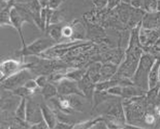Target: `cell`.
<instances>
[{
  "instance_id": "6da1fadb",
  "label": "cell",
  "mask_w": 160,
  "mask_h": 129,
  "mask_svg": "<svg viewBox=\"0 0 160 129\" xmlns=\"http://www.w3.org/2000/svg\"><path fill=\"white\" fill-rule=\"evenodd\" d=\"M141 24L135 27L130 32L128 46L126 48L125 58L118 67L116 75L118 77L132 78L138 67L141 57L144 53V48L139 40V30Z\"/></svg>"
},
{
  "instance_id": "7a4b0ae2",
  "label": "cell",
  "mask_w": 160,
  "mask_h": 129,
  "mask_svg": "<svg viewBox=\"0 0 160 129\" xmlns=\"http://www.w3.org/2000/svg\"><path fill=\"white\" fill-rule=\"evenodd\" d=\"M123 107L128 124L143 127L144 118L148 112L146 94L132 98H123Z\"/></svg>"
},
{
  "instance_id": "3957f363",
  "label": "cell",
  "mask_w": 160,
  "mask_h": 129,
  "mask_svg": "<svg viewBox=\"0 0 160 129\" xmlns=\"http://www.w3.org/2000/svg\"><path fill=\"white\" fill-rule=\"evenodd\" d=\"M156 57L149 51H144L138 67L135 71V73L132 77V81L135 86L140 88L144 92H148L149 89V75L150 71L155 63Z\"/></svg>"
},
{
  "instance_id": "277c9868",
  "label": "cell",
  "mask_w": 160,
  "mask_h": 129,
  "mask_svg": "<svg viewBox=\"0 0 160 129\" xmlns=\"http://www.w3.org/2000/svg\"><path fill=\"white\" fill-rule=\"evenodd\" d=\"M57 44V41L52 40L50 37H41L33 41L32 44L26 46L25 47H22L21 50L18 52V55L20 58L24 57H37L39 55H42L44 52L49 50L50 48L54 47Z\"/></svg>"
},
{
  "instance_id": "5b68a950",
  "label": "cell",
  "mask_w": 160,
  "mask_h": 129,
  "mask_svg": "<svg viewBox=\"0 0 160 129\" xmlns=\"http://www.w3.org/2000/svg\"><path fill=\"white\" fill-rule=\"evenodd\" d=\"M25 68L30 69V64L25 63L22 60H18V59H13V58L4 60L1 63V66H0L1 82H3L10 76L18 73V71L25 69Z\"/></svg>"
},
{
  "instance_id": "8992f818",
  "label": "cell",
  "mask_w": 160,
  "mask_h": 129,
  "mask_svg": "<svg viewBox=\"0 0 160 129\" xmlns=\"http://www.w3.org/2000/svg\"><path fill=\"white\" fill-rule=\"evenodd\" d=\"M32 78H33V74L31 73L30 69L25 68L18 71V73L10 76L3 82H1V88L12 92L13 90L22 87L28 80H30Z\"/></svg>"
},
{
  "instance_id": "52a82bcc",
  "label": "cell",
  "mask_w": 160,
  "mask_h": 129,
  "mask_svg": "<svg viewBox=\"0 0 160 129\" xmlns=\"http://www.w3.org/2000/svg\"><path fill=\"white\" fill-rule=\"evenodd\" d=\"M58 90V94L62 96H69V95H80L83 98L84 94L79 88L78 82L70 80L68 78H63L62 81L56 84Z\"/></svg>"
},
{
  "instance_id": "ba28073f",
  "label": "cell",
  "mask_w": 160,
  "mask_h": 129,
  "mask_svg": "<svg viewBox=\"0 0 160 129\" xmlns=\"http://www.w3.org/2000/svg\"><path fill=\"white\" fill-rule=\"evenodd\" d=\"M42 121L44 120H43L40 104L35 102L30 97H28L26 109V122L30 125H35L41 122Z\"/></svg>"
},
{
  "instance_id": "9c48e42d",
  "label": "cell",
  "mask_w": 160,
  "mask_h": 129,
  "mask_svg": "<svg viewBox=\"0 0 160 129\" xmlns=\"http://www.w3.org/2000/svg\"><path fill=\"white\" fill-rule=\"evenodd\" d=\"M160 39V28L156 30H150L140 27L139 30V40L144 50L154 46Z\"/></svg>"
},
{
  "instance_id": "30bf717a",
  "label": "cell",
  "mask_w": 160,
  "mask_h": 129,
  "mask_svg": "<svg viewBox=\"0 0 160 129\" xmlns=\"http://www.w3.org/2000/svg\"><path fill=\"white\" fill-rule=\"evenodd\" d=\"M11 22H12V27L14 28V29L18 31V33L19 34V37L21 39V42H22V47H25L27 45L25 42L24 36H23L22 27H23V24L27 21L25 20V19L21 16V13L17 10V8L14 6L11 10Z\"/></svg>"
},
{
  "instance_id": "8fae6325",
  "label": "cell",
  "mask_w": 160,
  "mask_h": 129,
  "mask_svg": "<svg viewBox=\"0 0 160 129\" xmlns=\"http://www.w3.org/2000/svg\"><path fill=\"white\" fill-rule=\"evenodd\" d=\"M79 88L82 91V93L84 94V97L88 99L91 103H93V96L95 93L96 84L88 77V75L85 74L79 82Z\"/></svg>"
},
{
  "instance_id": "7c38bea8",
  "label": "cell",
  "mask_w": 160,
  "mask_h": 129,
  "mask_svg": "<svg viewBox=\"0 0 160 129\" xmlns=\"http://www.w3.org/2000/svg\"><path fill=\"white\" fill-rule=\"evenodd\" d=\"M141 27L150 30H156L160 28V11L146 13L141 21Z\"/></svg>"
},
{
  "instance_id": "4fadbf2b",
  "label": "cell",
  "mask_w": 160,
  "mask_h": 129,
  "mask_svg": "<svg viewBox=\"0 0 160 129\" xmlns=\"http://www.w3.org/2000/svg\"><path fill=\"white\" fill-rule=\"evenodd\" d=\"M160 84V57H157L149 75V89H154Z\"/></svg>"
},
{
  "instance_id": "5bb4252c",
  "label": "cell",
  "mask_w": 160,
  "mask_h": 129,
  "mask_svg": "<svg viewBox=\"0 0 160 129\" xmlns=\"http://www.w3.org/2000/svg\"><path fill=\"white\" fill-rule=\"evenodd\" d=\"M40 107H41V111H42L43 120L45 121V122L47 123V125L50 129H53L58 122V117H57L56 112L54 110H52L47 104L43 103V102L40 103Z\"/></svg>"
},
{
  "instance_id": "9a60e30c",
  "label": "cell",
  "mask_w": 160,
  "mask_h": 129,
  "mask_svg": "<svg viewBox=\"0 0 160 129\" xmlns=\"http://www.w3.org/2000/svg\"><path fill=\"white\" fill-rule=\"evenodd\" d=\"M119 66L115 65L110 62L103 63L101 68V81H108L110 80L118 71ZM100 81V82H101Z\"/></svg>"
},
{
  "instance_id": "2e32d148",
  "label": "cell",
  "mask_w": 160,
  "mask_h": 129,
  "mask_svg": "<svg viewBox=\"0 0 160 129\" xmlns=\"http://www.w3.org/2000/svg\"><path fill=\"white\" fill-rule=\"evenodd\" d=\"M133 7L129 4H125V3H121L117 8H116L114 11L116 13V15L118 16L120 21L124 24V26L127 25V23L128 22V19L130 18V15H132Z\"/></svg>"
},
{
  "instance_id": "e0dca14e",
  "label": "cell",
  "mask_w": 160,
  "mask_h": 129,
  "mask_svg": "<svg viewBox=\"0 0 160 129\" xmlns=\"http://www.w3.org/2000/svg\"><path fill=\"white\" fill-rule=\"evenodd\" d=\"M145 13H145L142 9L133 8L132 12V15H130V18L128 19V22L126 25V29L132 30V29H134L135 27L140 25Z\"/></svg>"
},
{
  "instance_id": "ac0fdd59",
  "label": "cell",
  "mask_w": 160,
  "mask_h": 129,
  "mask_svg": "<svg viewBox=\"0 0 160 129\" xmlns=\"http://www.w3.org/2000/svg\"><path fill=\"white\" fill-rule=\"evenodd\" d=\"M73 28V36H72V41H82L84 40L87 34V28L83 25L82 22L79 20H75L71 24Z\"/></svg>"
},
{
  "instance_id": "d6986e66",
  "label": "cell",
  "mask_w": 160,
  "mask_h": 129,
  "mask_svg": "<svg viewBox=\"0 0 160 129\" xmlns=\"http://www.w3.org/2000/svg\"><path fill=\"white\" fill-rule=\"evenodd\" d=\"M101 62H94L91 65H89L86 68V74L88 77L95 83H99L101 81V68H102Z\"/></svg>"
},
{
  "instance_id": "ffe728a7",
  "label": "cell",
  "mask_w": 160,
  "mask_h": 129,
  "mask_svg": "<svg viewBox=\"0 0 160 129\" xmlns=\"http://www.w3.org/2000/svg\"><path fill=\"white\" fill-rule=\"evenodd\" d=\"M147 93L142 91L140 88H138L135 85L128 86V87H123V92H122V98H132L136 96H141L146 94Z\"/></svg>"
},
{
  "instance_id": "44dd1931",
  "label": "cell",
  "mask_w": 160,
  "mask_h": 129,
  "mask_svg": "<svg viewBox=\"0 0 160 129\" xmlns=\"http://www.w3.org/2000/svg\"><path fill=\"white\" fill-rule=\"evenodd\" d=\"M62 27H63V24L62 23H60V24H52L50 25L47 29H46V32L48 33V37H50L52 40H54L55 41L59 42L62 40Z\"/></svg>"
},
{
  "instance_id": "7402d4cb",
  "label": "cell",
  "mask_w": 160,
  "mask_h": 129,
  "mask_svg": "<svg viewBox=\"0 0 160 129\" xmlns=\"http://www.w3.org/2000/svg\"><path fill=\"white\" fill-rule=\"evenodd\" d=\"M104 122V118L103 116H100L88 121H81V122H77L75 124H73V128L72 129H92L97 123L99 122Z\"/></svg>"
},
{
  "instance_id": "603a6c76",
  "label": "cell",
  "mask_w": 160,
  "mask_h": 129,
  "mask_svg": "<svg viewBox=\"0 0 160 129\" xmlns=\"http://www.w3.org/2000/svg\"><path fill=\"white\" fill-rule=\"evenodd\" d=\"M40 94L45 100H50V99L59 95L58 94V90H57L56 85L51 82H48V84L45 86V87L41 89Z\"/></svg>"
},
{
  "instance_id": "cb8c5ba5",
  "label": "cell",
  "mask_w": 160,
  "mask_h": 129,
  "mask_svg": "<svg viewBox=\"0 0 160 129\" xmlns=\"http://www.w3.org/2000/svg\"><path fill=\"white\" fill-rule=\"evenodd\" d=\"M86 74V68H71L67 69L65 73V78L79 82Z\"/></svg>"
},
{
  "instance_id": "d4e9b609",
  "label": "cell",
  "mask_w": 160,
  "mask_h": 129,
  "mask_svg": "<svg viewBox=\"0 0 160 129\" xmlns=\"http://www.w3.org/2000/svg\"><path fill=\"white\" fill-rule=\"evenodd\" d=\"M26 109H27V98H21L19 104L14 110V118L20 121H26Z\"/></svg>"
},
{
  "instance_id": "484cf974",
  "label": "cell",
  "mask_w": 160,
  "mask_h": 129,
  "mask_svg": "<svg viewBox=\"0 0 160 129\" xmlns=\"http://www.w3.org/2000/svg\"><path fill=\"white\" fill-rule=\"evenodd\" d=\"M13 6H14V4L10 5L9 7L1 10V13H0V24H1V27H4V26H11L12 27L11 10Z\"/></svg>"
},
{
  "instance_id": "4316f807",
  "label": "cell",
  "mask_w": 160,
  "mask_h": 129,
  "mask_svg": "<svg viewBox=\"0 0 160 129\" xmlns=\"http://www.w3.org/2000/svg\"><path fill=\"white\" fill-rule=\"evenodd\" d=\"M104 123L106 124L108 129H123L127 124L111 118H104Z\"/></svg>"
},
{
  "instance_id": "83f0119b",
  "label": "cell",
  "mask_w": 160,
  "mask_h": 129,
  "mask_svg": "<svg viewBox=\"0 0 160 129\" xmlns=\"http://www.w3.org/2000/svg\"><path fill=\"white\" fill-rule=\"evenodd\" d=\"M142 10L145 13H152L158 11V0H145Z\"/></svg>"
},
{
  "instance_id": "f1b7e54d",
  "label": "cell",
  "mask_w": 160,
  "mask_h": 129,
  "mask_svg": "<svg viewBox=\"0 0 160 129\" xmlns=\"http://www.w3.org/2000/svg\"><path fill=\"white\" fill-rule=\"evenodd\" d=\"M63 20V12L62 10H55L53 12V15H52V19H51V22L50 25L52 24H60L62 23Z\"/></svg>"
},
{
  "instance_id": "f546056e",
  "label": "cell",
  "mask_w": 160,
  "mask_h": 129,
  "mask_svg": "<svg viewBox=\"0 0 160 129\" xmlns=\"http://www.w3.org/2000/svg\"><path fill=\"white\" fill-rule=\"evenodd\" d=\"M92 3L97 11H105L108 8V0H92Z\"/></svg>"
},
{
  "instance_id": "4dcf8cb0",
  "label": "cell",
  "mask_w": 160,
  "mask_h": 129,
  "mask_svg": "<svg viewBox=\"0 0 160 129\" xmlns=\"http://www.w3.org/2000/svg\"><path fill=\"white\" fill-rule=\"evenodd\" d=\"M36 82L38 86V88L42 89L44 88L45 86L48 84L49 80H48V75H45V74H40V75H38L36 78Z\"/></svg>"
},
{
  "instance_id": "1f68e13d",
  "label": "cell",
  "mask_w": 160,
  "mask_h": 129,
  "mask_svg": "<svg viewBox=\"0 0 160 129\" xmlns=\"http://www.w3.org/2000/svg\"><path fill=\"white\" fill-rule=\"evenodd\" d=\"M108 94L113 96H117V97H122V92H123V87L117 85V86H113V87L109 88L108 91Z\"/></svg>"
},
{
  "instance_id": "d6a6232c",
  "label": "cell",
  "mask_w": 160,
  "mask_h": 129,
  "mask_svg": "<svg viewBox=\"0 0 160 129\" xmlns=\"http://www.w3.org/2000/svg\"><path fill=\"white\" fill-rule=\"evenodd\" d=\"M62 39H72V36H73V28H72V25H63L62 27Z\"/></svg>"
},
{
  "instance_id": "836d02e7",
  "label": "cell",
  "mask_w": 160,
  "mask_h": 129,
  "mask_svg": "<svg viewBox=\"0 0 160 129\" xmlns=\"http://www.w3.org/2000/svg\"><path fill=\"white\" fill-rule=\"evenodd\" d=\"M62 2V0H49L48 1V5H47V8L55 11V10H58L59 7L61 6Z\"/></svg>"
},
{
  "instance_id": "e575fe53",
  "label": "cell",
  "mask_w": 160,
  "mask_h": 129,
  "mask_svg": "<svg viewBox=\"0 0 160 129\" xmlns=\"http://www.w3.org/2000/svg\"><path fill=\"white\" fill-rule=\"evenodd\" d=\"M121 3H122L121 0H108L107 10L108 12H111V11H113V10H115L116 8H117Z\"/></svg>"
},
{
  "instance_id": "d590c367",
  "label": "cell",
  "mask_w": 160,
  "mask_h": 129,
  "mask_svg": "<svg viewBox=\"0 0 160 129\" xmlns=\"http://www.w3.org/2000/svg\"><path fill=\"white\" fill-rule=\"evenodd\" d=\"M72 128H73V124L58 121L56 126L53 129H72Z\"/></svg>"
},
{
  "instance_id": "8d00e7d4",
  "label": "cell",
  "mask_w": 160,
  "mask_h": 129,
  "mask_svg": "<svg viewBox=\"0 0 160 129\" xmlns=\"http://www.w3.org/2000/svg\"><path fill=\"white\" fill-rule=\"evenodd\" d=\"M144 2H145V0H132L130 5H132L133 8H136V9H142Z\"/></svg>"
},
{
  "instance_id": "74e56055",
  "label": "cell",
  "mask_w": 160,
  "mask_h": 129,
  "mask_svg": "<svg viewBox=\"0 0 160 129\" xmlns=\"http://www.w3.org/2000/svg\"><path fill=\"white\" fill-rule=\"evenodd\" d=\"M123 129H145L143 127H140V126H135V125H130V124H126V126L123 128Z\"/></svg>"
},
{
  "instance_id": "f35d334b",
  "label": "cell",
  "mask_w": 160,
  "mask_h": 129,
  "mask_svg": "<svg viewBox=\"0 0 160 129\" xmlns=\"http://www.w3.org/2000/svg\"><path fill=\"white\" fill-rule=\"evenodd\" d=\"M33 0H14L16 4H27V3H30Z\"/></svg>"
},
{
  "instance_id": "ab89813d",
  "label": "cell",
  "mask_w": 160,
  "mask_h": 129,
  "mask_svg": "<svg viewBox=\"0 0 160 129\" xmlns=\"http://www.w3.org/2000/svg\"><path fill=\"white\" fill-rule=\"evenodd\" d=\"M121 2L122 3H125V4H129L132 3V0H121Z\"/></svg>"
},
{
  "instance_id": "60d3db41",
  "label": "cell",
  "mask_w": 160,
  "mask_h": 129,
  "mask_svg": "<svg viewBox=\"0 0 160 129\" xmlns=\"http://www.w3.org/2000/svg\"><path fill=\"white\" fill-rule=\"evenodd\" d=\"M158 103H160V84H159V91H158Z\"/></svg>"
},
{
  "instance_id": "b9f144b4",
  "label": "cell",
  "mask_w": 160,
  "mask_h": 129,
  "mask_svg": "<svg viewBox=\"0 0 160 129\" xmlns=\"http://www.w3.org/2000/svg\"><path fill=\"white\" fill-rule=\"evenodd\" d=\"M158 11H160V0H158Z\"/></svg>"
},
{
  "instance_id": "7bdbcfd3",
  "label": "cell",
  "mask_w": 160,
  "mask_h": 129,
  "mask_svg": "<svg viewBox=\"0 0 160 129\" xmlns=\"http://www.w3.org/2000/svg\"><path fill=\"white\" fill-rule=\"evenodd\" d=\"M48 129H49V128H48Z\"/></svg>"
}]
</instances>
